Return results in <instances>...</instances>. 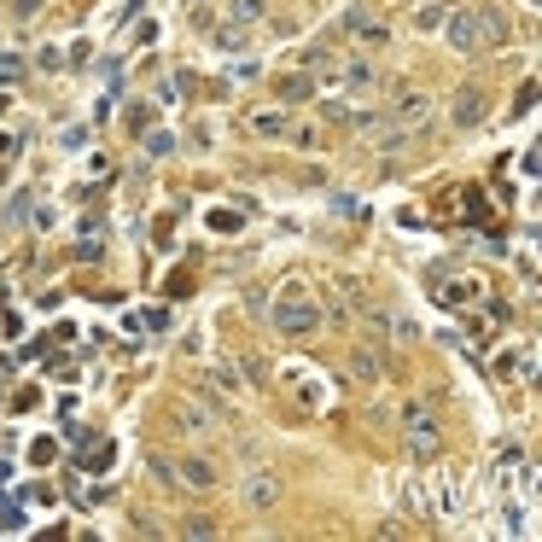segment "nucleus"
I'll use <instances>...</instances> for the list:
<instances>
[{"label":"nucleus","mask_w":542,"mask_h":542,"mask_svg":"<svg viewBox=\"0 0 542 542\" xmlns=\"http://www.w3.org/2000/svg\"><path fill=\"white\" fill-rule=\"evenodd\" d=\"M35 6H41V0H18V18H30Z\"/></svg>","instance_id":"obj_21"},{"label":"nucleus","mask_w":542,"mask_h":542,"mask_svg":"<svg viewBox=\"0 0 542 542\" xmlns=\"http://www.w3.org/2000/svg\"><path fill=\"white\" fill-rule=\"evenodd\" d=\"M280 100H309V70H298V76H280Z\"/></svg>","instance_id":"obj_16"},{"label":"nucleus","mask_w":542,"mask_h":542,"mask_svg":"<svg viewBox=\"0 0 542 542\" xmlns=\"http://www.w3.org/2000/svg\"><path fill=\"white\" fill-rule=\"evenodd\" d=\"M164 420H170V432H175V438H193V443L216 438V414H210V408H199L193 397H170Z\"/></svg>","instance_id":"obj_4"},{"label":"nucleus","mask_w":542,"mask_h":542,"mask_svg":"<svg viewBox=\"0 0 542 542\" xmlns=\"http://www.w3.org/2000/svg\"><path fill=\"white\" fill-rule=\"evenodd\" d=\"M274 502H280V478H274V473H251V478H245V508L263 513V508H274Z\"/></svg>","instance_id":"obj_12"},{"label":"nucleus","mask_w":542,"mask_h":542,"mask_svg":"<svg viewBox=\"0 0 542 542\" xmlns=\"http://www.w3.org/2000/svg\"><path fill=\"white\" fill-rule=\"evenodd\" d=\"M228 18H234L239 30H251V24L263 18V0H234V12H228Z\"/></svg>","instance_id":"obj_15"},{"label":"nucleus","mask_w":542,"mask_h":542,"mask_svg":"<svg viewBox=\"0 0 542 542\" xmlns=\"http://www.w3.org/2000/svg\"><path fill=\"white\" fill-rule=\"evenodd\" d=\"M350 373H356V385H379V350H373V344H356V350H350Z\"/></svg>","instance_id":"obj_13"},{"label":"nucleus","mask_w":542,"mask_h":542,"mask_svg":"<svg viewBox=\"0 0 542 542\" xmlns=\"http://www.w3.org/2000/svg\"><path fill=\"white\" fill-rule=\"evenodd\" d=\"M210 385H216V391H228V397H239V379H234V368H210Z\"/></svg>","instance_id":"obj_18"},{"label":"nucleus","mask_w":542,"mask_h":542,"mask_svg":"<svg viewBox=\"0 0 542 542\" xmlns=\"http://www.w3.org/2000/svg\"><path fill=\"white\" fill-rule=\"evenodd\" d=\"M508 35V18L496 12V6H461L455 18H449V47L455 53H478V47H490V41H502Z\"/></svg>","instance_id":"obj_1"},{"label":"nucleus","mask_w":542,"mask_h":542,"mask_svg":"<svg viewBox=\"0 0 542 542\" xmlns=\"http://www.w3.org/2000/svg\"><path fill=\"white\" fill-rule=\"evenodd\" d=\"M484 111H490V94H484L478 82L455 88V100H449V123H455V129H478V123H484Z\"/></svg>","instance_id":"obj_5"},{"label":"nucleus","mask_w":542,"mask_h":542,"mask_svg":"<svg viewBox=\"0 0 542 542\" xmlns=\"http://www.w3.org/2000/svg\"><path fill=\"white\" fill-rule=\"evenodd\" d=\"M333 82H344V88H368V82H373V65L356 53V59H344V65H339V76H333Z\"/></svg>","instance_id":"obj_14"},{"label":"nucleus","mask_w":542,"mask_h":542,"mask_svg":"<svg viewBox=\"0 0 542 542\" xmlns=\"http://www.w3.org/2000/svg\"><path fill=\"white\" fill-rule=\"evenodd\" d=\"M525 170H531V175H542V146L531 152V158H525Z\"/></svg>","instance_id":"obj_20"},{"label":"nucleus","mask_w":542,"mask_h":542,"mask_svg":"<svg viewBox=\"0 0 542 542\" xmlns=\"http://www.w3.org/2000/svg\"><path fill=\"white\" fill-rule=\"evenodd\" d=\"M537 6H542V0H537Z\"/></svg>","instance_id":"obj_22"},{"label":"nucleus","mask_w":542,"mask_h":542,"mask_svg":"<svg viewBox=\"0 0 542 542\" xmlns=\"http://www.w3.org/2000/svg\"><path fill=\"white\" fill-rule=\"evenodd\" d=\"M292 403L298 408H309V414H321V408L333 403V397H327V379H321V373H292Z\"/></svg>","instance_id":"obj_7"},{"label":"nucleus","mask_w":542,"mask_h":542,"mask_svg":"<svg viewBox=\"0 0 542 542\" xmlns=\"http://www.w3.org/2000/svg\"><path fill=\"white\" fill-rule=\"evenodd\" d=\"M385 117H391V129H420V123L432 117V100H426V94H408V100H397Z\"/></svg>","instance_id":"obj_11"},{"label":"nucleus","mask_w":542,"mask_h":542,"mask_svg":"<svg viewBox=\"0 0 542 542\" xmlns=\"http://www.w3.org/2000/svg\"><path fill=\"white\" fill-rule=\"evenodd\" d=\"M339 35L362 41V47H385V41H391V30H385V24H379L373 12H356V6H350V12L339 18Z\"/></svg>","instance_id":"obj_6"},{"label":"nucleus","mask_w":542,"mask_h":542,"mask_svg":"<svg viewBox=\"0 0 542 542\" xmlns=\"http://www.w3.org/2000/svg\"><path fill=\"white\" fill-rule=\"evenodd\" d=\"M181 537H193V542H210V537H216V519H199V513H193V519L181 525Z\"/></svg>","instance_id":"obj_17"},{"label":"nucleus","mask_w":542,"mask_h":542,"mask_svg":"<svg viewBox=\"0 0 542 542\" xmlns=\"http://www.w3.org/2000/svg\"><path fill=\"white\" fill-rule=\"evenodd\" d=\"M274 327H280L286 339H304V333L321 327V309H315V298H304L298 286H286V292L274 298Z\"/></svg>","instance_id":"obj_3"},{"label":"nucleus","mask_w":542,"mask_h":542,"mask_svg":"<svg viewBox=\"0 0 542 542\" xmlns=\"http://www.w3.org/2000/svg\"><path fill=\"white\" fill-rule=\"evenodd\" d=\"M432 403L438 397H408L403 403V449L414 461H438V449H443V426L432 414Z\"/></svg>","instance_id":"obj_2"},{"label":"nucleus","mask_w":542,"mask_h":542,"mask_svg":"<svg viewBox=\"0 0 542 542\" xmlns=\"http://www.w3.org/2000/svg\"><path fill=\"white\" fill-rule=\"evenodd\" d=\"M175 484L204 496V490H216V467H210L204 455H181V461H175Z\"/></svg>","instance_id":"obj_8"},{"label":"nucleus","mask_w":542,"mask_h":542,"mask_svg":"<svg viewBox=\"0 0 542 542\" xmlns=\"http://www.w3.org/2000/svg\"><path fill=\"white\" fill-rule=\"evenodd\" d=\"M245 129L263 135V140H292V111H251Z\"/></svg>","instance_id":"obj_10"},{"label":"nucleus","mask_w":542,"mask_h":542,"mask_svg":"<svg viewBox=\"0 0 542 542\" xmlns=\"http://www.w3.org/2000/svg\"><path fill=\"white\" fill-rule=\"evenodd\" d=\"M438 24H443V12H438V6H426V12H414V30H438Z\"/></svg>","instance_id":"obj_19"},{"label":"nucleus","mask_w":542,"mask_h":542,"mask_svg":"<svg viewBox=\"0 0 542 542\" xmlns=\"http://www.w3.org/2000/svg\"><path fill=\"white\" fill-rule=\"evenodd\" d=\"M484 298V274H449L443 280V304L449 309H467V304H478Z\"/></svg>","instance_id":"obj_9"}]
</instances>
